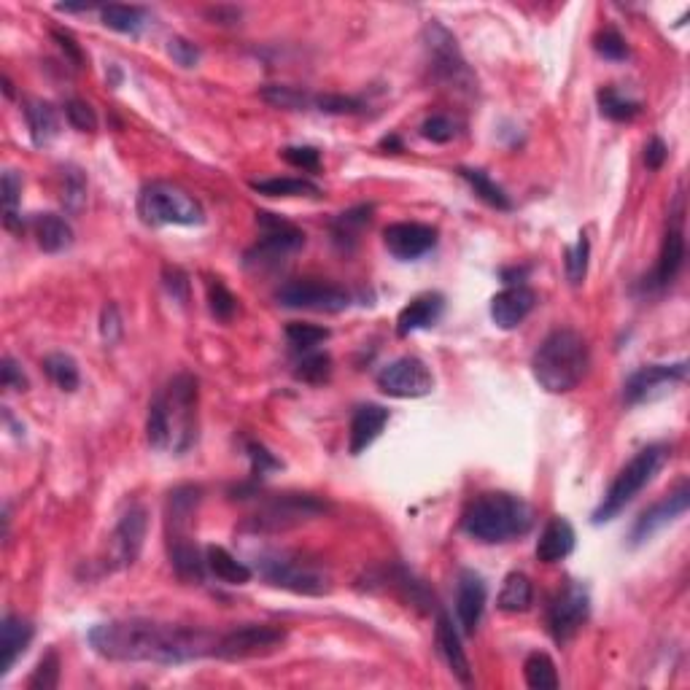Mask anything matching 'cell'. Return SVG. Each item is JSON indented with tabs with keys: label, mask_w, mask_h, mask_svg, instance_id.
<instances>
[{
	"label": "cell",
	"mask_w": 690,
	"mask_h": 690,
	"mask_svg": "<svg viewBox=\"0 0 690 690\" xmlns=\"http://www.w3.org/2000/svg\"><path fill=\"white\" fill-rule=\"evenodd\" d=\"M89 645L108 661L122 664H192L216 653L219 637L203 629H184L146 618L108 620L87 634Z\"/></svg>",
	"instance_id": "1"
},
{
	"label": "cell",
	"mask_w": 690,
	"mask_h": 690,
	"mask_svg": "<svg viewBox=\"0 0 690 690\" xmlns=\"http://www.w3.org/2000/svg\"><path fill=\"white\" fill-rule=\"evenodd\" d=\"M146 437L154 451L184 456L197 443V378L181 372L151 399Z\"/></svg>",
	"instance_id": "2"
},
{
	"label": "cell",
	"mask_w": 690,
	"mask_h": 690,
	"mask_svg": "<svg viewBox=\"0 0 690 690\" xmlns=\"http://www.w3.org/2000/svg\"><path fill=\"white\" fill-rule=\"evenodd\" d=\"M534 526V510L526 499L507 491H488L475 496L461 515V529L472 540L499 545L526 537Z\"/></svg>",
	"instance_id": "3"
},
{
	"label": "cell",
	"mask_w": 690,
	"mask_h": 690,
	"mask_svg": "<svg viewBox=\"0 0 690 690\" xmlns=\"http://www.w3.org/2000/svg\"><path fill=\"white\" fill-rule=\"evenodd\" d=\"M591 356H588V343L575 329H556L550 332L534 351L531 359V372L542 389L550 394H567L577 389L588 372Z\"/></svg>",
	"instance_id": "4"
},
{
	"label": "cell",
	"mask_w": 690,
	"mask_h": 690,
	"mask_svg": "<svg viewBox=\"0 0 690 690\" xmlns=\"http://www.w3.org/2000/svg\"><path fill=\"white\" fill-rule=\"evenodd\" d=\"M666 459H669V448L666 445L655 443L642 448L626 467L620 469L618 478L612 480V486L604 494L602 505L596 507V513H593V523L599 526V523L612 521L615 515L623 513L637 499L639 491L653 483V478L661 472Z\"/></svg>",
	"instance_id": "5"
},
{
	"label": "cell",
	"mask_w": 690,
	"mask_h": 690,
	"mask_svg": "<svg viewBox=\"0 0 690 690\" xmlns=\"http://www.w3.org/2000/svg\"><path fill=\"white\" fill-rule=\"evenodd\" d=\"M138 216L149 227H197L205 222L203 205L170 181H151L138 195Z\"/></svg>",
	"instance_id": "6"
},
{
	"label": "cell",
	"mask_w": 690,
	"mask_h": 690,
	"mask_svg": "<svg viewBox=\"0 0 690 690\" xmlns=\"http://www.w3.org/2000/svg\"><path fill=\"white\" fill-rule=\"evenodd\" d=\"M329 513L324 499L313 494H273L259 505V510L246 521L248 531L257 534H278V531L297 529Z\"/></svg>",
	"instance_id": "7"
},
{
	"label": "cell",
	"mask_w": 690,
	"mask_h": 690,
	"mask_svg": "<svg viewBox=\"0 0 690 690\" xmlns=\"http://www.w3.org/2000/svg\"><path fill=\"white\" fill-rule=\"evenodd\" d=\"M259 575L265 577L267 583L284 591L302 593V596H324L332 588V580L319 564L305 561L302 556L294 553H267L259 558Z\"/></svg>",
	"instance_id": "8"
},
{
	"label": "cell",
	"mask_w": 690,
	"mask_h": 690,
	"mask_svg": "<svg viewBox=\"0 0 690 690\" xmlns=\"http://www.w3.org/2000/svg\"><path fill=\"white\" fill-rule=\"evenodd\" d=\"M257 224L262 230L257 246H251L243 257V265L248 270H273L284 262L286 257H292L294 251H300L305 246V232L300 227H294L292 222H286L275 213L259 211Z\"/></svg>",
	"instance_id": "9"
},
{
	"label": "cell",
	"mask_w": 690,
	"mask_h": 690,
	"mask_svg": "<svg viewBox=\"0 0 690 690\" xmlns=\"http://www.w3.org/2000/svg\"><path fill=\"white\" fill-rule=\"evenodd\" d=\"M424 44L429 57H432L434 79L445 87L461 89V92H469L475 87V76L469 71L467 60H464V54H461L459 44L448 27H443L440 22H429L424 27Z\"/></svg>",
	"instance_id": "10"
},
{
	"label": "cell",
	"mask_w": 690,
	"mask_h": 690,
	"mask_svg": "<svg viewBox=\"0 0 690 690\" xmlns=\"http://www.w3.org/2000/svg\"><path fill=\"white\" fill-rule=\"evenodd\" d=\"M286 642V631L265 626V623H248L240 629L222 634L219 645H216V658L224 661H246V658H257V655H270Z\"/></svg>",
	"instance_id": "11"
},
{
	"label": "cell",
	"mask_w": 690,
	"mask_h": 690,
	"mask_svg": "<svg viewBox=\"0 0 690 690\" xmlns=\"http://www.w3.org/2000/svg\"><path fill=\"white\" fill-rule=\"evenodd\" d=\"M378 389L397 399H418L434 391V375L418 356H399L378 372Z\"/></svg>",
	"instance_id": "12"
},
{
	"label": "cell",
	"mask_w": 690,
	"mask_h": 690,
	"mask_svg": "<svg viewBox=\"0 0 690 690\" xmlns=\"http://www.w3.org/2000/svg\"><path fill=\"white\" fill-rule=\"evenodd\" d=\"M275 300L284 308L292 310H319V313H340L351 305V294L340 289V286L321 284L313 278H302V281H289L278 292Z\"/></svg>",
	"instance_id": "13"
},
{
	"label": "cell",
	"mask_w": 690,
	"mask_h": 690,
	"mask_svg": "<svg viewBox=\"0 0 690 690\" xmlns=\"http://www.w3.org/2000/svg\"><path fill=\"white\" fill-rule=\"evenodd\" d=\"M591 615V596L580 583L564 585V591L556 593V599L550 602L548 626L550 634L558 645H564L583 629L585 620Z\"/></svg>",
	"instance_id": "14"
},
{
	"label": "cell",
	"mask_w": 690,
	"mask_h": 690,
	"mask_svg": "<svg viewBox=\"0 0 690 690\" xmlns=\"http://www.w3.org/2000/svg\"><path fill=\"white\" fill-rule=\"evenodd\" d=\"M149 529V513L143 505H130V510L119 518L114 534H111V564L108 569L133 567L143 550Z\"/></svg>",
	"instance_id": "15"
},
{
	"label": "cell",
	"mask_w": 690,
	"mask_h": 690,
	"mask_svg": "<svg viewBox=\"0 0 690 690\" xmlns=\"http://www.w3.org/2000/svg\"><path fill=\"white\" fill-rule=\"evenodd\" d=\"M688 375V364H647L642 370H637L631 375L626 386H623V399L629 405H639V402H647V399L658 397L661 391L672 389L674 383L685 381Z\"/></svg>",
	"instance_id": "16"
},
{
	"label": "cell",
	"mask_w": 690,
	"mask_h": 690,
	"mask_svg": "<svg viewBox=\"0 0 690 690\" xmlns=\"http://www.w3.org/2000/svg\"><path fill=\"white\" fill-rule=\"evenodd\" d=\"M690 507V486L688 480L680 483L677 491H672L669 496H664L661 502H655L653 507H647L645 513L639 515L634 529H631V545H642L650 537H655L658 531L669 526L672 521H677L680 515L688 513Z\"/></svg>",
	"instance_id": "17"
},
{
	"label": "cell",
	"mask_w": 690,
	"mask_h": 690,
	"mask_svg": "<svg viewBox=\"0 0 690 690\" xmlns=\"http://www.w3.org/2000/svg\"><path fill=\"white\" fill-rule=\"evenodd\" d=\"M437 238H440V232L434 230L432 224L397 222L383 230V243L389 248V254L402 259V262H413V259L429 254L437 246Z\"/></svg>",
	"instance_id": "18"
},
{
	"label": "cell",
	"mask_w": 690,
	"mask_h": 690,
	"mask_svg": "<svg viewBox=\"0 0 690 690\" xmlns=\"http://www.w3.org/2000/svg\"><path fill=\"white\" fill-rule=\"evenodd\" d=\"M488 588L483 577L475 572H461L459 591H456V615H459V626L464 634H475L486 610Z\"/></svg>",
	"instance_id": "19"
},
{
	"label": "cell",
	"mask_w": 690,
	"mask_h": 690,
	"mask_svg": "<svg viewBox=\"0 0 690 690\" xmlns=\"http://www.w3.org/2000/svg\"><path fill=\"white\" fill-rule=\"evenodd\" d=\"M537 305V294L529 286H507L491 300V319L499 329L521 327Z\"/></svg>",
	"instance_id": "20"
},
{
	"label": "cell",
	"mask_w": 690,
	"mask_h": 690,
	"mask_svg": "<svg viewBox=\"0 0 690 690\" xmlns=\"http://www.w3.org/2000/svg\"><path fill=\"white\" fill-rule=\"evenodd\" d=\"M203 502V488L200 486H178L168 494V505H165V529H168V540L178 537H189V526L195 521L197 507Z\"/></svg>",
	"instance_id": "21"
},
{
	"label": "cell",
	"mask_w": 690,
	"mask_h": 690,
	"mask_svg": "<svg viewBox=\"0 0 690 690\" xmlns=\"http://www.w3.org/2000/svg\"><path fill=\"white\" fill-rule=\"evenodd\" d=\"M389 424V410L381 405H359L354 410V418H351V443H348V451L359 456L362 451H367L381 432Z\"/></svg>",
	"instance_id": "22"
},
{
	"label": "cell",
	"mask_w": 690,
	"mask_h": 690,
	"mask_svg": "<svg viewBox=\"0 0 690 690\" xmlns=\"http://www.w3.org/2000/svg\"><path fill=\"white\" fill-rule=\"evenodd\" d=\"M434 629H437V647H440V655L445 658L448 669L456 674V680L464 682V685H472V666H469L464 647H461V634L453 626V620L445 612H440Z\"/></svg>",
	"instance_id": "23"
},
{
	"label": "cell",
	"mask_w": 690,
	"mask_h": 690,
	"mask_svg": "<svg viewBox=\"0 0 690 690\" xmlns=\"http://www.w3.org/2000/svg\"><path fill=\"white\" fill-rule=\"evenodd\" d=\"M443 308H445L443 294H437V292L418 294L416 300L410 302L407 308H402V313H399L397 335L407 337V335H413V332H418V329L434 327V324L440 321V316H443Z\"/></svg>",
	"instance_id": "24"
},
{
	"label": "cell",
	"mask_w": 690,
	"mask_h": 690,
	"mask_svg": "<svg viewBox=\"0 0 690 690\" xmlns=\"http://www.w3.org/2000/svg\"><path fill=\"white\" fill-rule=\"evenodd\" d=\"M33 637H36V629H33L30 620L17 618V615H6V618H3V626H0V650H3V669H0V674H3V677H6V674L14 669V664H17L19 658L25 655V650L30 647Z\"/></svg>",
	"instance_id": "25"
},
{
	"label": "cell",
	"mask_w": 690,
	"mask_h": 690,
	"mask_svg": "<svg viewBox=\"0 0 690 690\" xmlns=\"http://www.w3.org/2000/svg\"><path fill=\"white\" fill-rule=\"evenodd\" d=\"M575 529L567 518H550L545 523V529L540 534V542H537V558L542 564H558L575 550Z\"/></svg>",
	"instance_id": "26"
},
{
	"label": "cell",
	"mask_w": 690,
	"mask_h": 690,
	"mask_svg": "<svg viewBox=\"0 0 690 690\" xmlns=\"http://www.w3.org/2000/svg\"><path fill=\"white\" fill-rule=\"evenodd\" d=\"M168 556L170 567L176 569V575L186 583H203L205 577V556L197 548V542L192 537H178V540H168Z\"/></svg>",
	"instance_id": "27"
},
{
	"label": "cell",
	"mask_w": 690,
	"mask_h": 690,
	"mask_svg": "<svg viewBox=\"0 0 690 690\" xmlns=\"http://www.w3.org/2000/svg\"><path fill=\"white\" fill-rule=\"evenodd\" d=\"M682 265H685V235L674 224L664 235V246H661V257H658V267H655V284L669 286L680 275Z\"/></svg>",
	"instance_id": "28"
},
{
	"label": "cell",
	"mask_w": 690,
	"mask_h": 690,
	"mask_svg": "<svg viewBox=\"0 0 690 690\" xmlns=\"http://www.w3.org/2000/svg\"><path fill=\"white\" fill-rule=\"evenodd\" d=\"M372 205H356L351 211H343L332 222V243H335L340 251H351V248L359 243V235H362L364 227H370L372 222Z\"/></svg>",
	"instance_id": "29"
},
{
	"label": "cell",
	"mask_w": 690,
	"mask_h": 690,
	"mask_svg": "<svg viewBox=\"0 0 690 690\" xmlns=\"http://www.w3.org/2000/svg\"><path fill=\"white\" fill-rule=\"evenodd\" d=\"M33 230H36L38 246L44 248L46 254H60L73 243V227L57 213H38L33 219Z\"/></svg>",
	"instance_id": "30"
},
{
	"label": "cell",
	"mask_w": 690,
	"mask_h": 690,
	"mask_svg": "<svg viewBox=\"0 0 690 690\" xmlns=\"http://www.w3.org/2000/svg\"><path fill=\"white\" fill-rule=\"evenodd\" d=\"M205 564H208V572H211L216 580H222L227 585H246L251 580V567H246L243 561L232 556L230 550L219 548V545H211L205 550Z\"/></svg>",
	"instance_id": "31"
},
{
	"label": "cell",
	"mask_w": 690,
	"mask_h": 690,
	"mask_svg": "<svg viewBox=\"0 0 690 690\" xmlns=\"http://www.w3.org/2000/svg\"><path fill=\"white\" fill-rule=\"evenodd\" d=\"M25 116L27 127H30V138H33L36 146H49L60 135V119H57V111H54L52 103L33 100V103H27Z\"/></svg>",
	"instance_id": "32"
},
{
	"label": "cell",
	"mask_w": 690,
	"mask_h": 690,
	"mask_svg": "<svg viewBox=\"0 0 690 690\" xmlns=\"http://www.w3.org/2000/svg\"><path fill=\"white\" fill-rule=\"evenodd\" d=\"M534 602V585L523 572H510L496 596V607L502 612H526Z\"/></svg>",
	"instance_id": "33"
},
{
	"label": "cell",
	"mask_w": 690,
	"mask_h": 690,
	"mask_svg": "<svg viewBox=\"0 0 690 690\" xmlns=\"http://www.w3.org/2000/svg\"><path fill=\"white\" fill-rule=\"evenodd\" d=\"M251 189L265 197H319V184L308 178H262L251 181Z\"/></svg>",
	"instance_id": "34"
},
{
	"label": "cell",
	"mask_w": 690,
	"mask_h": 690,
	"mask_svg": "<svg viewBox=\"0 0 690 690\" xmlns=\"http://www.w3.org/2000/svg\"><path fill=\"white\" fill-rule=\"evenodd\" d=\"M100 19H103V25L116 30V33H124V36H138L143 27H146V11L141 6L111 3V6L100 9Z\"/></svg>",
	"instance_id": "35"
},
{
	"label": "cell",
	"mask_w": 690,
	"mask_h": 690,
	"mask_svg": "<svg viewBox=\"0 0 690 690\" xmlns=\"http://www.w3.org/2000/svg\"><path fill=\"white\" fill-rule=\"evenodd\" d=\"M459 176L472 186V192H475L483 203H488L491 208H496V211H510V208H513V203H510V197H507L505 189L496 184V181H491V176L483 173V170L461 168Z\"/></svg>",
	"instance_id": "36"
},
{
	"label": "cell",
	"mask_w": 690,
	"mask_h": 690,
	"mask_svg": "<svg viewBox=\"0 0 690 690\" xmlns=\"http://www.w3.org/2000/svg\"><path fill=\"white\" fill-rule=\"evenodd\" d=\"M523 677H526V685L534 690H556L561 685L556 664L548 653H531L523 664Z\"/></svg>",
	"instance_id": "37"
},
{
	"label": "cell",
	"mask_w": 690,
	"mask_h": 690,
	"mask_svg": "<svg viewBox=\"0 0 690 690\" xmlns=\"http://www.w3.org/2000/svg\"><path fill=\"white\" fill-rule=\"evenodd\" d=\"M599 108H602V114L607 116V119H612V122H631L634 116H639V111H642V103L639 100H631L626 98L623 92H618L615 87H604L599 89Z\"/></svg>",
	"instance_id": "38"
},
{
	"label": "cell",
	"mask_w": 690,
	"mask_h": 690,
	"mask_svg": "<svg viewBox=\"0 0 690 690\" xmlns=\"http://www.w3.org/2000/svg\"><path fill=\"white\" fill-rule=\"evenodd\" d=\"M294 378L310 386H321L332 378V356L324 351H305L294 367Z\"/></svg>",
	"instance_id": "39"
},
{
	"label": "cell",
	"mask_w": 690,
	"mask_h": 690,
	"mask_svg": "<svg viewBox=\"0 0 690 690\" xmlns=\"http://www.w3.org/2000/svg\"><path fill=\"white\" fill-rule=\"evenodd\" d=\"M44 370H46V375H49L54 383H57V389L60 391L79 389L81 375H79V364H76V359H73V356L49 354L44 359Z\"/></svg>",
	"instance_id": "40"
},
{
	"label": "cell",
	"mask_w": 690,
	"mask_h": 690,
	"mask_svg": "<svg viewBox=\"0 0 690 690\" xmlns=\"http://www.w3.org/2000/svg\"><path fill=\"white\" fill-rule=\"evenodd\" d=\"M0 195H3V216H6V227L17 230L19 227V195H22V176L17 170H6L3 181H0Z\"/></svg>",
	"instance_id": "41"
},
{
	"label": "cell",
	"mask_w": 690,
	"mask_h": 690,
	"mask_svg": "<svg viewBox=\"0 0 690 690\" xmlns=\"http://www.w3.org/2000/svg\"><path fill=\"white\" fill-rule=\"evenodd\" d=\"M208 305H211L213 319L224 321V324L232 321V316L238 313V297H235L219 278H211V281H208Z\"/></svg>",
	"instance_id": "42"
},
{
	"label": "cell",
	"mask_w": 690,
	"mask_h": 690,
	"mask_svg": "<svg viewBox=\"0 0 690 690\" xmlns=\"http://www.w3.org/2000/svg\"><path fill=\"white\" fill-rule=\"evenodd\" d=\"M259 95H262L265 103H270V106L275 108H284V111H302V108H308L310 103V98L302 89L284 87V84H270V87L262 89Z\"/></svg>",
	"instance_id": "43"
},
{
	"label": "cell",
	"mask_w": 690,
	"mask_h": 690,
	"mask_svg": "<svg viewBox=\"0 0 690 690\" xmlns=\"http://www.w3.org/2000/svg\"><path fill=\"white\" fill-rule=\"evenodd\" d=\"M60 685V655L57 650H49V653L38 661V666L30 674L27 680V688L30 690H54Z\"/></svg>",
	"instance_id": "44"
},
{
	"label": "cell",
	"mask_w": 690,
	"mask_h": 690,
	"mask_svg": "<svg viewBox=\"0 0 690 690\" xmlns=\"http://www.w3.org/2000/svg\"><path fill=\"white\" fill-rule=\"evenodd\" d=\"M588 259H591V240H588V235L583 232L575 246L567 248V262H564V265H567L569 284H583L585 275H588Z\"/></svg>",
	"instance_id": "45"
},
{
	"label": "cell",
	"mask_w": 690,
	"mask_h": 690,
	"mask_svg": "<svg viewBox=\"0 0 690 690\" xmlns=\"http://www.w3.org/2000/svg\"><path fill=\"white\" fill-rule=\"evenodd\" d=\"M329 337V329L327 327H316V324H289L286 327V340H289V345H292L294 351H313L316 345L324 343Z\"/></svg>",
	"instance_id": "46"
},
{
	"label": "cell",
	"mask_w": 690,
	"mask_h": 690,
	"mask_svg": "<svg viewBox=\"0 0 690 690\" xmlns=\"http://www.w3.org/2000/svg\"><path fill=\"white\" fill-rule=\"evenodd\" d=\"M65 186H62V205L71 213H79L87 203V181L81 176L79 168H65Z\"/></svg>",
	"instance_id": "47"
},
{
	"label": "cell",
	"mask_w": 690,
	"mask_h": 690,
	"mask_svg": "<svg viewBox=\"0 0 690 690\" xmlns=\"http://www.w3.org/2000/svg\"><path fill=\"white\" fill-rule=\"evenodd\" d=\"M593 49L602 54L604 60H612V62L629 60V44H626V38L620 36L615 27H604L602 33L593 38Z\"/></svg>",
	"instance_id": "48"
},
{
	"label": "cell",
	"mask_w": 690,
	"mask_h": 690,
	"mask_svg": "<svg viewBox=\"0 0 690 690\" xmlns=\"http://www.w3.org/2000/svg\"><path fill=\"white\" fill-rule=\"evenodd\" d=\"M456 133H459V124H456V119H451V116H445V114L429 116V119L421 124V135H424L426 141H432V143L453 141Z\"/></svg>",
	"instance_id": "49"
},
{
	"label": "cell",
	"mask_w": 690,
	"mask_h": 690,
	"mask_svg": "<svg viewBox=\"0 0 690 690\" xmlns=\"http://www.w3.org/2000/svg\"><path fill=\"white\" fill-rule=\"evenodd\" d=\"M246 453L248 459H251V483L267 478V472L281 469V461L275 459L273 453L267 451L262 443H246Z\"/></svg>",
	"instance_id": "50"
},
{
	"label": "cell",
	"mask_w": 690,
	"mask_h": 690,
	"mask_svg": "<svg viewBox=\"0 0 690 690\" xmlns=\"http://www.w3.org/2000/svg\"><path fill=\"white\" fill-rule=\"evenodd\" d=\"M65 116H68V122H71L76 130H81V133H95V127H98L95 108L89 106L87 100H68V103H65Z\"/></svg>",
	"instance_id": "51"
},
{
	"label": "cell",
	"mask_w": 690,
	"mask_h": 690,
	"mask_svg": "<svg viewBox=\"0 0 690 690\" xmlns=\"http://www.w3.org/2000/svg\"><path fill=\"white\" fill-rule=\"evenodd\" d=\"M313 103H316V108L324 111V114H335V116L359 114V111L364 108L362 100L348 98V95H319Z\"/></svg>",
	"instance_id": "52"
},
{
	"label": "cell",
	"mask_w": 690,
	"mask_h": 690,
	"mask_svg": "<svg viewBox=\"0 0 690 690\" xmlns=\"http://www.w3.org/2000/svg\"><path fill=\"white\" fill-rule=\"evenodd\" d=\"M281 154H284V160L289 162V165H294V168L300 170H308V173H316V170L321 168V154L319 149H313V146H289V149H284Z\"/></svg>",
	"instance_id": "53"
},
{
	"label": "cell",
	"mask_w": 690,
	"mask_h": 690,
	"mask_svg": "<svg viewBox=\"0 0 690 690\" xmlns=\"http://www.w3.org/2000/svg\"><path fill=\"white\" fill-rule=\"evenodd\" d=\"M168 54L181 65V68H195L197 62H200V46L192 44L189 38H170Z\"/></svg>",
	"instance_id": "54"
},
{
	"label": "cell",
	"mask_w": 690,
	"mask_h": 690,
	"mask_svg": "<svg viewBox=\"0 0 690 690\" xmlns=\"http://www.w3.org/2000/svg\"><path fill=\"white\" fill-rule=\"evenodd\" d=\"M52 38L57 41V46H60V52L65 54V60L71 62L73 68H84L87 65V57H84V49L79 46V41L68 33V30H60V27H54L52 30Z\"/></svg>",
	"instance_id": "55"
},
{
	"label": "cell",
	"mask_w": 690,
	"mask_h": 690,
	"mask_svg": "<svg viewBox=\"0 0 690 690\" xmlns=\"http://www.w3.org/2000/svg\"><path fill=\"white\" fill-rule=\"evenodd\" d=\"M162 278H165V286H168V292L173 300H178L181 305L189 302V278H186L184 270H178V267H165Z\"/></svg>",
	"instance_id": "56"
},
{
	"label": "cell",
	"mask_w": 690,
	"mask_h": 690,
	"mask_svg": "<svg viewBox=\"0 0 690 690\" xmlns=\"http://www.w3.org/2000/svg\"><path fill=\"white\" fill-rule=\"evenodd\" d=\"M100 335L108 345H114L119 337H122V316H119V308L116 305H106L103 308V316H100Z\"/></svg>",
	"instance_id": "57"
},
{
	"label": "cell",
	"mask_w": 690,
	"mask_h": 690,
	"mask_svg": "<svg viewBox=\"0 0 690 690\" xmlns=\"http://www.w3.org/2000/svg\"><path fill=\"white\" fill-rule=\"evenodd\" d=\"M0 381H3V389L11 391H27V378L22 367H19L11 356L3 359V367H0Z\"/></svg>",
	"instance_id": "58"
},
{
	"label": "cell",
	"mask_w": 690,
	"mask_h": 690,
	"mask_svg": "<svg viewBox=\"0 0 690 690\" xmlns=\"http://www.w3.org/2000/svg\"><path fill=\"white\" fill-rule=\"evenodd\" d=\"M666 157H669V149L661 138H653V141L645 146V165L650 170H661L664 168Z\"/></svg>",
	"instance_id": "59"
},
{
	"label": "cell",
	"mask_w": 690,
	"mask_h": 690,
	"mask_svg": "<svg viewBox=\"0 0 690 690\" xmlns=\"http://www.w3.org/2000/svg\"><path fill=\"white\" fill-rule=\"evenodd\" d=\"M381 146H383V149H402V143H399V138H383Z\"/></svg>",
	"instance_id": "60"
}]
</instances>
